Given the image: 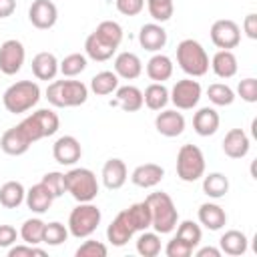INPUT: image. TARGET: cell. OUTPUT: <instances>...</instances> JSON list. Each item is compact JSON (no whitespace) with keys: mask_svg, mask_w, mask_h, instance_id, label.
Masks as SVG:
<instances>
[{"mask_svg":"<svg viewBox=\"0 0 257 257\" xmlns=\"http://www.w3.org/2000/svg\"><path fill=\"white\" fill-rule=\"evenodd\" d=\"M122 42V26L114 20H102L84 40V52L96 62L112 58Z\"/></svg>","mask_w":257,"mask_h":257,"instance_id":"1","label":"cell"},{"mask_svg":"<svg viewBox=\"0 0 257 257\" xmlns=\"http://www.w3.org/2000/svg\"><path fill=\"white\" fill-rule=\"evenodd\" d=\"M145 201L151 209V227L159 235L171 233L179 223V211H177L173 199L167 193L157 191V193H151Z\"/></svg>","mask_w":257,"mask_h":257,"instance_id":"2","label":"cell"},{"mask_svg":"<svg viewBox=\"0 0 257 257\" xmlns=\"http://www.w3.org/2000/svg\"><path fill=\"white\" fill-rule=\"evenodd\" d=\"M46 98L58 108L80 106L88 98V86L80 80H52L46 86Z\"/></svg>","mask_w":257,"mask_h":257,"instance_id":"3","label":"cell"},{"mask_svg":"<svg viewBox=\"0 0 257 257\" xmlns=\"http://www.w3.org/2000/svg\"><path fill=\"white\" fill-rule=\"evenodd\" d=\"M38 100H40V86L34 80H18L10 84L2 94L4 108L12 114L30 110L32 106H36Z\"/></svg>","mask_w":257,"mask_h":257,"instance_id":"4","label":"cell"},{"mask_svg":"<svg viewBox=\"0 0 257 257\" xmlns=\"http://www.w3.org/2000/svg\"><path fill=\"white\" fill-rule=\"evenodd\" d=\"M177 62L181 70L193 78L205 76L209 70V56L201 46V42L193 38H185L177 44Z\"/></svg>","mask_w":257,"mask_h":257,"instance_id":"5","label":"cell"},{"mask_svg":"<svg viewBox=\"0 0 257 257\" xmlns=\"http://www.w3.org/2000/svg\"><path fill=\"white\" fill-rule=\"evenodd\" d=\"M64 185H66V193H70L72 199L78 203H90L98 195L96 175L84 167H74L68 173H64Z\"/></svg>","mask_w":257,"mask_h":257,"instance_id":"6","label":"cell"},{"mask_svg":"<svg viewBox=\"0 0 257 257\" xmlns=\"http://www.w3.org/2000/svg\"><path fill=\"white\" fill-rule=\"evenodd\" d=\"M100 209L90 203H78L68 215V233L76 239L90 237L100 225Z\"/></svg>","mask_w":257,"mask_h":257,"instance_id":"7","label":"cell"},{"mask_svg":"<svg viewBox=\"0 0 257 257\" xmlns=\"http://www.w3.org/2000/svg\"><path fill=\"white\" fill-rule=\"evenodd\" d=\"M58 126H60V118L50 108H38L36 112L28 114L20 122V128L26 133L30 143H36V141H40L44 137H52L58 131Z\"/></svg>","mask_w":257,"mask_h":257,"instance_id":"8","label":"cell"},{"mask_svg":"<svg viewBox=\"0 0 257 257\" xmlns=\"http://www.w3.org/2000/svg\"><path fill=\"white\" fill-rule=\"evenodd\" d=\"M205 175V157L197 145H183L177 153V177L185 183H195Z\"/></svg>","mask_w":257,"mask_h":257,"instance_id":"9","label":"cell"},{"mask_svg":"<svg viewBox=\"0 0 257 257\" xmlns=\"http://www.w3.org/2000/svg\"><path fill=\"white\" fill-rule=\"evenodd\" d=\"M201 84L193 78H181L173 84L171 92H169V100L181 108V110H191L193 106H197V102L201 100Z\"/></svg>","mask_w":257,"mask_h":257,"instance_id":"10","label":"cell"},{"mask_svg":"<svg viewBox=\"0 0 257 257\" xmlns=\"http://www.w3.org/2000/svg\"><path fill=\"white\" fill-rule=\"evenodd\" d=\"M209 34H211V42L219 50L237 48L239 42H241V28H239V24L235 20H229V18L215 20Z\"/></svg>","mask_w":257,"mask_h":257,"instance_id":"11","label":"cell"},{"mask_svg":"<svg viewBox=\"0 0 257 257\" xmlns=\"http://www.w3.org/2000/svg\"><path fill=\"white\" fill-rule=\"evenodd\" d=\"M24 58H26V50L20 40L8 38L0 44V72L2 74L12 76V74L20 72Z\"/></svg>","mask_w":257,"mask_h":257,"instance_id":"12","label":"cell"},{"mask_svg":"<svg viewBox=\"0 0 257 257\" xmlns=\"http://www.w3.org/2000/svg\"><path fill=\"white\" fill-rule=\"evenodd\" d=\"M135 233H137V227H135V223H133V219H131V215H128L126 209H122V211L110 221V225L106 227V239H108V243L114 245V247L126 245V243L133 239Z\"/></svg>","mask_w":257,"mask_h":257,"instance_id":"13","label":"cell"},{"mask_svg":"<svg viewBox=\"0 0 257 257\" xmlns=\"http://www.w3.org/2000/svg\"><path fill=\"white\" fill-rule=\"evenodd\" d=\"M28 20L38 30H48L58 20V8L52 0H34L28 8Z\"/></svg>","mask_w":257,"mask_h":257,"instance_id":"14","label":"cell"},{"mask_svg":"<svg viewBox=\"0 0 257 257\" xmlns=\"http://www.w3.org/2000/svg\"><path fill=\"white\" fill-rule=\"evenodd\" d=\"M52 157H54V161H56L58 165L70 167V165H74L76 161H80V157H82V147H80V143H78L76 137L64 135V137L56 139V143L52 145Z\"/></svg>","mask_w":257,"mask_h":257,"instance_id":"15","label":"cell"},{"mask_svg":"<svg viewBox=\"0 0 257 257\" xmlns=\"http://www.w3.org/2000/svg\"><path fill=\"white\" fill-rule=\"evenodd\" d=\"M30 139L26 137V133L20 128V124H16V126H12V128H8L4 135H2V139H0V149L6 153V155H10V157H20V155H24L28 149H30Z\"/></svg>","mask_w":257,"mask_h":257,"instance_id":"16","label":"cell"},{"mask_svg":"<svg viewBox=\"0 0 257 257\" xmlns=\"http://www.w3.org/2000/svg\"><path fill=\"white\" fill-rule=\"evenodd\" d=\"M139 44L149 52H159L167 44V30L157 22L143 24L139 30Z\"/></svg>","mask_w":257,"mask_h":257,"instance_id":"17","label":"cell"},{"mask_svg":"<svg viewBox=\"0 0 257 257\" xmlns=\"http://www.w3.org/2000/svg\"><path fill=\"white\" fill-rule=\"evenodd\" d=\"M155 128L163 137H179L185 131V116L177 110H163L155 116Z\"/></svg>","mask_w":257,"mask_h":257,"instance_id":"18","label":"cell"},{"mask_svg":"<svg viewBox=\"0 0 257 257\" xmlns=\"http://www.w3.org/2000/svg\"><path fill=\"white\" fill-rule=\"evenodd\" d=\"M102 183L108 191H116L120 189L124 183H126V177H128V171H126V165L122 159H108L104 165H102Z\"/></svg>","mask_w":257,"mask_h":257,"instance_id":"19","label":"cell"},{"mask_svg":"<svg viewBox=\"0 0 257 257\" xmlns=\"http://www.w3.org/2000/svg\"><path fill=\"white\" fill-rule=\"evenodd\" d=\"M165 177V169L157 163H145V165H139L133 173H131V181L133 185L141 187V189H151L155 185H159Z\"/></svg>","mask_w":257,"mask_h":257,"instance_id":"20","label":"cell"},{"mask_svg":"<svg viewBox=\"0 0 257 257\" xmlns=\"http://www.w3.org/2000/svg\"><path fill=\"white\" fill-rule=\"evenodd\" d=\"M249 137L243 128H231L223 139V153L229 159H243L249 153Z\"/></svg>","mask_w":257,"mask_h":257,"instance_id":"21","label":"cell"},{"mask_svg":"<svg viewBox=\"0 0 257 257\" xmlns=\"http://www.w3.org/2000/svg\"><path fill=\"white\" fill-rule=\"evenodd\" d=\"M143 72V62L135 52H120L114 58V74L124 80H135Z\"/></svg>","mask_w":257,"mask_h":257,"instance_id":"22","label":"cell"},{"mask_svg":"<svg viewBox=\"0 0 257 257\" xmlns=\"http://www.w3.org/2000/svg\"><path fill=\"white\" fill-rule=\"evenodd\" d=\"M116 98L110 100L112 106H120L124 112H137L143 108V90L133 86V84H126V86H118L114 90Z\"/></svg>","mask_w":257,"mask_h":257,"instance_id":"23","label":"cell"},{"mask_svg":"<svg viewBox=\"0 0 257 257\" xmlns=\"http://www.w3.org/2000/svg\"><path fill=\"white\" fill-rule=\"evenodd\" d=\"M52 201H54L52 193H50L42 183L32 185V187L26 191V197H24L26 207H28L32 213H38V215L46 213V211L52 207Z\"/></svg>","mask_w":257,"mask_h":257,"instance_id":"24","label":"cell"},{"mask_svg":"<svg viewBox=\"0 0 257 257\" xmlns=\"http://www.w3.org/2000/svg\"><path fill=\"white\" fill-rule=\"evenodd\" d=\"M197 217H199V223L209 231H219L227 223V213L217 203H203L197 211Z\"/></svg>","mask_w":257,"mask_h":257,"instance_id":"25","label":"cell"},{"mask_svg":"<svg viewBox=\"0 0 257 257\" xmlns=\"http://www.w3.org/2000/svg\"><path fill=\"white\" fill-rule=\"evenodd\" d=\"M219 122H221L219 112L215 108H211V106L199 108L195 112V116H193V128H195V133L199 137H211V135H215L217 128H219Z\"/></svg>","mask_w":257,"mask_h":257,"instance_id":"26","label":"cell"},{"mask_svg":"<svg viewBox=\"0 0 257 257\" xmlns=\"http://www.w3.org/2000/svg\"><path fill=\"white\" fill-rule=\"evenodd\" d=\"M32 74L38 80H54L58 74V58L52 52H38L32 58Z\"/></svg>","mask_w":257,"mask_h":257,"instance_id":"27","label":"cell"},{"mask_svg":"<svg viewBox=\"0 0 257 257\" xmlns=\"http://www.w3.org/2000/svg\"><path fill=\"white\" fill-rule=\"evenodd\" d=\"M211 68L219 78H233L237 74V56L233 54V50H217L213 54L211 60Z\"/></svg>","mask_w":257,"mask_h":257,"instance_id":"28","label":"cell"},{"mask_svg":"<svg viewBox=\"0 0 257 257\" xmlns=\"http://www.w3.org/2000/svg\"><path fill=\"white\" fill-rule=\"evenodd\" d=\"M247 235L243 231H237V229H231V231H225L219 239V247H221V253H227L231 257H239L247 251Z\"/></svg>","mask_w":257,"mask_h":257,"instance_id":"29","label":"cell"},{"mask_svg":"<svg viewBox=\"0 0 257 257\" xmlns=\"http://www.w3.org/2000/svg\"><path fill=\"white\" fill-rule=\"evenodd\" d=\"M147 76L155 82H165L173 76V60L167 54H155L147 62Z\"/></svg>","mask_w":257,"mask_h":257,"instance_id":"30","label":"cell"},{"mask_svg":"<svg viewBox=\"0 0 257 257\" xmlns=\"http://www.w3.org/2000/svg\"><path fill=\"white\" fill-rule=\"evenodd\" d=\"M26 189L20 181H6L0 187V205L6 209H18L24 203Z\"/></svg>","mask_w":257,"mask_h":257,"instance_id":"31","label":"cell"},{"mask_svg":"<svg viewBox=\"0 0 257 257\" xmlns=\"http://www.w3.org/2000/svg\"><path fill=\"white\" fill-rule=\"evenodd\" d=\"M169 102V88L163 82H153L143 92V104H147L151 110H163Z\"/></svg>","mask_w":257,"mask_h":257,"instance_id":"32","label":"cell"},{"mask_svg":"<svg viewBox=\"0 0 257 257\" xmlns=\"http://www.w3.org/2000/svg\"><path fill=\"white\" fill-rule=\"evenodd\" d=\"M118 88V76L112 72V70H102V72H96L92 78H90V90L98 96H106L110 92H114Z\"/></svg>","mask_w":257,"mask_h":257,"instance_id":"33","label":"cell"},{"mask_svg":"<svg viewBox=\"0 0 257 257\" xmlns=\"http://www.w3.org/2000/svg\"><path fill=\"white\" fill-rule=\"evenodd\" d=\"M229 191V179L223 173H209L203 179V193L211 199H221Z\"/></svg>","mask_w":257,"mask_h":257,"instance_id":"34","label":"cell"},{"mask_svg":"<svg viewBox=\"0 0 257 257\" xmlns=\"http://www.w3.org/2000/svg\"><path fill=\"white\" fill-rule=\"evenodd\" d=\"M44 221L38 219V217H32V219H26L20 227V237L24 239V243L28 245H38L42 243V237H44Z\"/></svg>","mask_w":257,"mask_h":257,"instance_id":"35","label":"cell"},{"mask_svg":"<svg viewBox=\"0 0 257 257\" xmlns=\"http://www.w3.org/2000/svg\"><path fill=\"white\" fill-rule=\"evenodd\" d=\"M207 96L215 106H229L235 100V90L225 82H213L207 88Z\"/></svg>","mask_w":257,"mask_h":257,"instance_id":"36","label":"cell"},{"mask_svg":"<svg viewBox=\"0 0 257 257\" xmlns=\"http://www.w3.org/2000/svg\"><path fill=\"white\" fill-rule=\"evenodd\" d=\"M137 251L143 257H157L161 253V237L159 233H151V231H143L137 239Z\"/></svg>","mask_w":257,"mask_h":257,"instance_id":"37","label":"cell"},{"mask_svg":"<svg viewBox=\"0 0 257 257\" xmlns=\"http://www.w3.org/2000/svg\"><path fill=\"white\" fill-rule=\"evenodd\" d=\"M84 68H86V56L80 52H72L58 62V72H62V76H68V78L78 76Z\"/></svg>","mask_w":257,"mask_h":257,"instance_id":"38","label":"cell"},{"mask_svg":"<svg viewBox=\"0 0 257 257\" xmlns=\"http://www.w3.org/2000/svg\"><path fill=\"white\" fill-rule=\"evenodd\" d=\"M175 237L181 239L183 243H187L191 249H195V247L201 243V227H199L195 221L187 219V221L179 223V227H177V235H175Z\"/></svg>","mask_w":257,"mask_h":257,"instance_id":"39","label":"cell"},{"mask_svg":"<svg viewBox=\"0 0 257 257\" xmlns=\"http://www.w3.org/2000/svg\"><path fill=\"white\" fill-rule=\"evenodd\" d=\"M137 231H147L151 227V209L147 205V201H141V203H133L131 207H126Z\"/></svg>","mask_w":257,"mask_h":257,"instance_id":"40","label":"cell"},{"mask_svg":"<svg viewBox=\"0 0 257 257\" xmlns=\"http://www.w3.org/2000/svg\"><path fill=\"white\" fill-rule=\"evenodd\" d=\"M147 8L155 22H167L175 12L173 0H147Z\"/></svg>","mask_w":257,"mask_h":257,"instance_id":"41","label":"cell"},{"mask_svg":"<svg viewBox=\"0 0 257 257\" xmlns=\"http://www.w3.org/2000/svg\"><path fill=\"white\" fill-rule=\"evenodd\" d=\"M68 239V227H64L60 221H52V223H46L44 225V237H42V243L46 245H60Z\"/></svg>","mask_w":257,"mask_h":257,"instance_id":"42","label":"cell"},{"mask_svg":"<svg viewBox=\"0 0 257 257\" xmlns=\"http://www.w3.org/2000/svg\"><path fill=\"white\" fill-rule=\"evenodd\" d=\"M50 193H52V197L54 199H58V197H62L64 193H66V185H64V173H58V171H50V173H46L44 177H42V181H40Z\"/></svg>","mask_w":257,"mask_h":257,"instance_id":"43","label":"cell"},{"mask_svg":"<svg viewBox=\"0 0 257 257\" xmlns=\"http://www.w3.org/2000/svg\"><path fill=\"white\" fill-rule=\"evenodd\" d=\"M106 253H108L106 245L100 243V241H94V239L84 241L76 249V257H106Z\"/></svg>","mask_w":257,"mask_h":257,"instance_id":"44","label":"cell"},{"mask_svg":"<svg viewBox=\"0 0 257 257\" xmlns=\"http://www.w3.org/2000/svg\"><path fill=\"white\" fill-rule=\"evenodd\" d=\"M237 94L245 102H257V80L255 78H243V80H239Z\"/></svg>","mask_w":257,"mask_h":257,"instance_id":"45","label":"cell"},{"mask_svg":"<svg viewBox=\"0 0 257 257\" xmlns=\"http://www.w3.org/2000/svg\"><path fill=\"white\" fill-rule=\"evenodd\" d=\"M165 253H167V257H191V255H193V249H191L187 243H183L181 239L173 237V239L167 243Z\"/></svg>","mask_w":257,"mask_h":257,"instance_id":"46","label":"cell"},{"mask_svg":"<svg viewBox=\"0 0 257 257\" xmlns=\"http://www.w3.org/2000/svg\"><path fill=\"white\" fill-rule=\"evenodd\" d=\"M116 10L124 16H137L145 8V0H114Z\"/></svg>","mask_w":257,"mask_h":257,"instance_id":"47","label":"cell"},{"mask_svg":"<svg viewBox=\"0 0 257 257\" xmlns=\"http://www.w3.org/2000/svg\"><path fill=\"white\" fill-rule=\"evenodd\" d=\"M20 255H28V257H32V255H40V257H44L46 255V251L44 249H38L36 245H16V247H10L8 249V257H20Z\"/></svg>","mask_w":257,"mask_h":257,"instance_id":"48","label":"cell"},{"mask_svg":"<svg viewBox=\"0 0 257 257\" xmlns=\"http://www.w3.org/2000/svg\"><path fill=\"white\" fill-rule=\"evenodd\" d=\"M18 231L12 225H0V247H12L16 243Z\"/></svg>","mask_w":257,"mask_h":257,"instance_id":"49","label":"cell"},{"mask_svg":"<svg viewBox=\"0 0 257 257\" xmlns=\"http://www.w3.org/2000/svg\"><path fill=\"white\" fill-rule=\"evenodd\" d=\"M243 32L247 34V38L255 40L257 38V14L255 12H249L243 20Z\"/></svg>","mask_w":257,"mask_h":257,"instance_id":"50","label":"cell"},{"mask_svg":"<svg viewBox=\"0 0 257 257\" xmlns=\"http://www.w3.org/2000/svg\"><path fill=\"white\" fill-rule=\"evenodd\" d=\"M16 10V0H0V18L12 16Z\"/></svg>","mask_w":257,"mask_h":257,"instance_id":"51","label":"cell"},{"mask_svg":"<svg viewBox=\"0 0 257 257\" xmlns=\"http://www.w3.org/2000/svg\"><path fill=\"white\" fill-rule=\"evenodd\" d=\"M207 255H211V257H221V249H215V247H201V249L197 251V257H207Z\"/></svg>","mask_w":257,"mask_h":257,"instance_id":"52","label":"cell"}]
</instances>
